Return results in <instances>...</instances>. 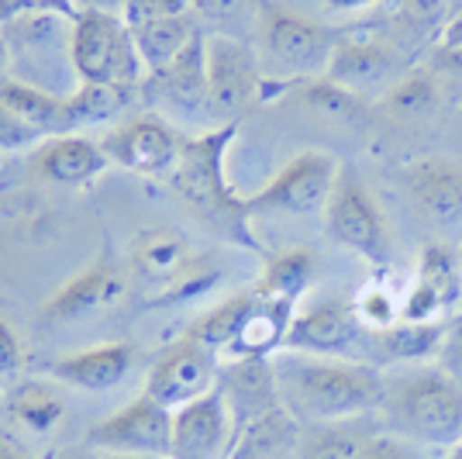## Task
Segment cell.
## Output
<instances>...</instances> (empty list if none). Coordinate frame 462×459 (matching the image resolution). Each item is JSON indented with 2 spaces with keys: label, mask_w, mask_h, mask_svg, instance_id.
Instances as JSON below:
<instances>
[{
  "label": "cell",
  "mask_w": 462,
  "mask_h": 459,
  "mask_svg": "<svg viewBox=\"0 0 462 459\" xmlns=\"http://www.w3.org/2000/svg\"><path fill=\"white\" fill-rule=\"evenodd\" d=\"M249 307H252V290H245V294H235V297L221 301L217 307H211L208 314H200L187 335L200 339L204 345H211L214 352L221 356V352L235 342V335H238V328H242V322H245Z\"/></svg>",
  "instance_id": "cell-30"
},
{
  "label": "cell",
  "mask_w": 462,
  "mask_h": 459,
  "mask_svg": "<svg viewBox=\"0 0 462 459\" xmlns=\"http://www.w3.org/2000/svg\"><path fill=\"white\" fill-rule=\"evenodd\" d=\"M404 73V56L397 52V42L369 32H352L338 35L325 80L363 100V94H386Z\"/></svg>",
  "instance_id": "cell-10"
},
{
  "label": "cell",
  "mask_w": 462,
  "mask_h": 459,
  "mask_svg": "<svg viewBox=\"0 0 462 459\" xmlns=\"http://www.w3.org/2000/svg\"><path fill=\"white\" fill-rule=\"evenodd\" d=\"M217 377H221V356L200 339L183 335L159 352V360L149 370L145 394L162 407L180 411L217 390Z\"/></svg>",
  "instance_id": "cell-9"
},
{
  "label": "cell",
  "mask_w": 462,
  "mask_h": 459,
  "mask_svg": "<svg viewBox=\"0 0 462 459\" xmlns=\"http://www.w3.org/2000/svg\"><path fill=\"white\" fill-rule=\"evenodd\" d=\"M135 94L138 87H125V83H79L66 97V128L69 135H77L79 128L115 121L135 104Z\"/></svg>",
  "instance_id": "cell-22"
},
{
  "label": "cell",
  "mask_w": 462,
  "mask_h": 459,
  "mask_svg": "<svg viewBox=\"0 0 462 459\" xmlns=\"http://www.w3.org/2000/svg\"><path fill=\"white\" fill-rule=\"evenodd\" d=\"M255 14H259V49H263L259 62L266 77H280L287 87L325 77L331 52L338 45V32L270 0H263Z\"/></svg>",
  "instance_id": "cell-4"
},
{
  "label": "cell",
  "mask_w": 462,
  "mask_h": 459,
  "mask_svg": "<svg viewBox=\"0 0 462 459\" xmlns=\"http://www.w3.org/2000/svg\"><path fill=\"white\" fill-rule=\"evenodd\" d=\"M79 14L77 0H0V28L24 18H66Z\"/></svg>",
  "instance_id": "cell-34"
},
{
  "label": "cell",
  "mask_w": 462,
  "mask_h": 459,
  "mask_svg": "<svg viewBox=\"0 0 462 459\" xmlns=\"http://www.w3.org/2000/svg\"><path fill=\"white\" fill-rule=\"evenodd\" d=\"M448 7H452V18H456V14H462V0H448ZM448 18V21H452Z\"/></svg>",
  "instance_id": "cell-48"
},
{
  "label": "cell",
  "mask_w": 462,
  "mask_h": 459,
  "mask_svg": "<svg viewBox=\"0 0 462 459\" xmlns=\"http://www.w3.org/2000/svg\"><path fill=\"white\" fill-rule=\"evenodd\" d=\"M448 322H397V325L373 332V349L383 352L390 363H421L424 356L439 352Z\"/></svg>",
  "instance_id": "cell-26"
},
{
  "label": "cell",
  "mask_w": 462,
  "mask_h": 459,
  "mask_svg": "<svg viewBox=\"0 0 462 459\" xmlns=\"http://www.w3.org/2000/svg\"><path fill=\"white\" fill-rule=\"evenodd\" d=\"M321 221H325L328 239L335 246L356 252L359 259H366L373 267H390V259H393V229L386 221L383 204L373 197L366 180L356 170L342 166Z\"/></svg>",
  "instance_id": "cell-6"
},
{
  "label": "cell",
  "mask_w": 462,
  "mask_h": 459,
  "mask_svg": "<svg viewBox=\"0 0 462 459\" xmlns=\"http://www.w3.org/2000/svg\"><path fill=\"white\" fill-rule=\"evenodd\" d=\"M435 100H439V83H435V73H428V70H407L404 77L383 94V104L397 115L431 111Z\"/></svg>",
  "instance_id": "cell-31"
},
{
  "label": "cell",
  "mask_w": 462,
  "mask_h": 459,
  "mask_svg": "<svg viewBox=\"0 0 462 459\" xmlns=\"http://www.w3.org/2000/svg\"><path fill=\"white\" fill-rule=\"evenodd\" d=\"M352 459H431V449L421 445V442L407 439V436L390 432L383 421H380L376 432L359 445V453Z\"/></svg>",
  "instance_id": "cell-32"
},
{
  "label": "cell",
  "mask_w": 462,
  "mask_h": 459,
  "mask_svg": "<svg viewBox=\"0 0 462 459\" xmlns=\"http://www.w3.org/2000/svg\"><path fill=\"white\" fill-rule=\"evenodd\" d=\"M87 445L100 453H132V456L170 459L173 449V411L152 401L149 394L125 404L117 415L97 421L87 432Z\"/></svg>",
  "instance_id": "cell-11"
},
{
  "label": "cell",
  "mask_w": 462,
  "mask_h": 459,
  "mask_svg": "<svg viewBox=\"0 0 462 459\" xmlns=\"http://www.w3.org/2000/svg\"><path fill=\"white\" fill-rule=\"evenodd\" d=\"M24 366V352H21V339L11 322L0 318V383H11L21 377Z\"/></svg>",
  "instance_id": "cell-38"
},
{
  "label": "cell",
  "mask_w": 462,
  "mask_h": 459,
  "mask_svg": "<svg viewBox=\"0 0 462 459\" xmlns=\"http://www.w3.org/2000/svg\"><path fill=\"white\" fill-rule=\"evenodd\" d=\"M197 32H200V28H197L193 14H180V18L152 21V24L132 28L138 56H142L149 73H152V70H162L166 62H173V59L190 45V39Z\"/></svg>",
  "instance_id": "cell-27"
},
{
  "label": "cell",
  "mask_w": 462,
  "mask_h": 459,
  "mask_svg": "<svg viewBox=\"0 0 462 459\" xmlns=\"http://www.w3.org/2000/svg\"><path fill=\"white\" fill-rule=\"evenodd\" d=\"M445 459H462V442H456L452 449H445Z\"/></svg>",
  "instance_id": "cell-47"
},
{
  "label": "cell",
  "mask_w": 462,
  "mask_h": 459,
  "mask_svg": "<svg viewBox=\"0 0 462 459\" xmlns=\"http://www.w3.org/2000/svg\"><path fill=\"white\" fill-rule=\"evenodd\" d=\"M373 345V332L363 325L352 301H321L293 314L283 349L310 352V356H342L363 360L359 352Z\"/></svg>",
  "instance_id": "cell-13"
},
{
  "label": "cell",
  "mask_w": 462,
  "mask_h": 459,
  "mask_svg": "<svg viewBox=\"0 0 462 459\" xmlns=\"http://www.w3.org/2000/svg\"><path fill=\"white\" fill-rule=\"evenodd\" d=\"M111 166L100 142L87 135H52L32 155V173L52 187H90Z\"/></svg>",
  "instance_id": "cell-19"
},
{
  "label": "cell",
  "mask_w": 462,
  "mask_h": 459,
  "mask_svg": "<svg viewBox=\"0 0 462 459\" xmlns=\"http://www.w3.org/2000/svg\"><path fill=\"white\" fill-rule=\"evenodd\" d=\"M338 173H342V163L331 153H321V149L297 153L263 191L245 197V208L249 214L276 211V214H297V218H325Z\"/></svg>",
  "instance_id": "cell-8"
},
{
  "label": "cell",
  "mask_w": 462,
  "mask_h": 459,
  "mask_svg": "<svg viewBox=\"0 0 462 459\" xmlns=\"http://www.w3.org/2000/svg\"><path fill=\"white\" fill-rule=\"evenodd\" d=\"M249 7L259 11V4H255V0H193V11H197V14H204V18H214V21L242 18Z\"/></svg>",
  "instance_id": "cell-40"
},
{
  "label": "cell",
  "mask_w": 462,
  "mask_h": 459,
  "mask_svg": "<svg viewBox=\"0 0 462 459\" xmlns=\"http://www.w3.org/2000/svg\"><path fill=\"white\" fill-rule=\"evenodd\" d=\"M462 304V259L459 246L431 242L421 249L418 276L401 304L404 322H442V314Z\"/></svg>",
  "instance_id": "cell-16"
},
{
  "label": "cell",
  "mask_w": 462,
  "mask_h": 459,
  "mask_svg": "<svg viewBox=\"0 0 462 459\" xmlns=\"http://www.w3.org/2000/svg\"><path fill=\"white\" fill-rule=\"evenodd\" d=\"M266 100L263 62L242 39L208 35V108L214 125H238L252 104Z\"/></svg>",
  "instance_id": "cell-7"
},
{
  "label": "cell",
  "mask_w": 462,
  "mask_h": 459,
  "mask_svg": "<svg viewBox=\"0 0 462 459\" xmlns=\"http://www.w3.org/2000/svg\"><path fill=\"white\" fill-rule=\"evenodd\" d=\"M125 4H128V0H83V7H97V11H111V14H117V11H125Z\"/></svg>",
  "instance_id": "cell-43"
},
{
  "label": "cell",
  "mask_w": 462,
  "mask_h": 459,
  "mask_svg": "<svg viewBox=\"0 0 462 459\" xmlns=\"http://www.w3.org/2000/svg\"><path fill=\"white\" fill-rule=\"evenodd\" d=\"M135 363V349L128 342H107L94 349H79L73 356H62L56 363L45 366V373L59 383H69L79 390H111L128 377V370Z\"/></svg>",
  "instance_id": "cell-21"
},
{
  "label": "cell",
  "mask_w": 462,
  "mask_h": 459,
  "mask_svg": "<svg viewBox=\"0 0 462 459\" xmlns=\"http://www.w3.org/2000/svg\"><path fill=\"white\" fill-rule=\"evenodd\" d=\"M439 363L462 383V311L445 325V339L439 349Z\"/></svg>",
  "instance_id": "cell-39"
},
{
  "label": "cell",
  "mask_w": 462,
  "mask_h": 459,
  "mask_svg": "<svg viewBox=\"0 0 462 459\" xmlns=\"http://www.w3.org/2000/svg\"><path fill=\"white\" fill-rule=\"evenodd\" d=\"M142 94L159 111L176 115L180 121H211L208 108V35L197 32L190 45L145 77Z\"/></svg>",
  "instance_id": "cell-12"
},
{
  "label": "cell",
  "mask_w": 462,
  "mask_h": 459,
  "mask_svg": "<svg viewBox=\"0 0 462 459\" xmlns=\"http://www.w3.org/2000/svg\"><path fill=\"white\" fill-rule=\"evenodd\" d=\"M73 459H79V456H73Z\"/></svg>",
  "instance_id": "cell-50"
},
{
  "label": "cell",
  "mask_w": 462,
  "mask_h": 459,
  "mask_svg": "<svg viewBox=\"0 0 462 459\" xmlns=\"http://www.w3.org/2000/svg\"><path fill=\"white\" fill-rule=\"evenodd\" d=\"M7 411H11V418L18 421L21 428H28L35 436H45V432H52L59 421H62L66 404H62V398H59L49 383L35 380L14 387V394L7 398Z\"/></svg>",
  "instance_id": "cell-29"
},
{
  "label": "cell",
  "mask_w": 462,
  "mask_h": 459,
  "mask_svg": "<svg viewBox=\"0 0 462 459\" xmlns=\"http://www.w3.org/2000/svg\"><path fill=\"white\" fill-rule=\"evenodd\" d=\"M42 142H45V135L39 128H32L7 104H0V149H28V145H42Z\"/></svg>",
  "instance_id": "cell-37"
},
{
  "label": "cell",
  "mask_w": 462,
  "mask_h": 459,
  "mask_svg": "<svg viewBox=\"0 0 462 459\" xmlns=\"http://www.w3.org/2000/svg\"><path fill=\"white\" fill-rule=\"evenodd\" d=\"M217 390H221V398L228 404L235 432H242L255 418L283 407L280 387H276V373H273V360L225 363L221 366V377H217Z\"/></svg>",
  "instance_id": "cell-20"
},
{
  "label": "cell",
  "mask_w": 462,
  "mask_h": 459,
  "mask_svg": "<svg viewBox=\"0 0 462 459\" xmlns=\"http://www.w3.org/2000/svg\"><path fill=\"white\" fill-rule=\"evenodd\" d=\"M459 259H462V242H459Z\"/></svg>",
  "instance_id": "cell-49"
},
{
  "label": "cell",
  "mask_w": 462,
  "mask_h": 459,
  "mask_svg": "<svg viewBox=\"0 0 462 459\" xmlns=\"http://www.w3.org/2000/svg\"><path fill=\"white\" fill-rule=\"evenodd\" d=\"M79 459H159V456H132V453H100V449H90Z\"/></svg>",
  "instance_id": "cell-45"
},
{
  "label": "cell",
  "mask_w": 462,
  "mask_h": 459,
  "mask_svg": "<svg viewBox=\"0 0 462 459\" xmlns=\"http://www.w3.org/2000/svg\"><path fill=\"white\" fill-rule=\"evenodd\" d=\"M183 138L187 135L176 132L162 115H138L104 135L100 149L111 159V166L138 176H170L183 153Z\"/></svg>",
  "instance_id": "cell-14"
},
{
  "label": "cell",
  "mask_w": 462,
  "mask_h": 459,
  "mask_svg": "<svg viewBox=\"0 0 462 459\" xmlns=\"http://www.w3.org/2000/svg\"><path fill=\"white\" fill-rule=\"evenodd\" d=\"M125 273L115 263H94L87 267L79 276H73L42 304V322L49 325H62V322H77L97 311H107L125 297Z\"/></svg>",
  "instance_id": "cell-18"
},
{
  "label": "cell",
  "mask_w": 462,
  "mask_h": 459,
  "mask_svg": "<svg viewBox=\"0 0 462 459\" xmlns=\"http://www.w3.org/2000/svg\"><path fill=\"white\" fill-rule=\"evenodd\" d=\"M376 425H380V418H373V415L308 425L300 436L297 459H352L359 453V445L376 432Z\"/></svg>",
  "instance_id": "cell-23"
},
{
  "label": "cell",
  "mask_w": 462,
  "mask_h": 459,
  "mask_svg": "<svg viewBox=\"0 0 462 459\" xmlns=\"http://www.w3.org/2000/svg\"><path fill=\"white\" fill-rule=\"evenodd\" d=\"M7 70H11V49H7V39H4V32H0V83H7Z\"/></svg>",
  "instance_id": "cell-44"
},
{
  "label": "cell",
  "mask_w": 462,
  "mask_h": 459,
  "mask_svg": "<svg viewBox=\"0 0 462 459\" xmlns=\"http://www.w3.org/2000/svg\"><path fill=\"white\" fill-rule=\"evenodd\" d=\"M280 401L300 425H325L359 415H376L383 404L386 373L369 360L310 356L280 349L273 356Z\"/></svg>",
  "instance_id": "cell-1"
},
{
  "label": "cell",
  "mask_w": 462,
  "mask_h": 459,
  "mask_svg": "<svg viewBox=\"0 0 462 459\" xmlns=\"http://www.w3.org/2000/svg\"><path fill=\"white\" fill-rule=\"evenodd\" d=\"M0 104H7L18 117H24L32 128H39L45 138L69 135L66 128V97H56L42 87H32L24 80L0 83Z\"/></svg>",
  "instance_id": "cell-25"
},
{
  "label": "cell",
  "mask_w": 462,
  "mask_h": 459,
  "mask_svg": "<svg viewBox=\"0 0 462 459\" xmlns=\"http://www.w3.org/2000/svg\"><path fill=\"white\" fill-rule=\"evenodd\" d=\"M380 421L390 432L428 449H452L462 442V383L442 363H404L386 373Z\"/></svg>",
  "instance_id": "cell-2"
},
{
  "label": "cell",
  "mask_w": 462,
  "mask_h": 459,
  "mask_svg": "<svg viewBox=\"0 0 462 459\" xmlns=\"http://www.w3.org/2000/svg\"><path fill=\"white\" fill-rule=\"evenodd\" d=\"M235 135H238V125H214L204 135L183 138V153L166 180L211 229L228 235L231 242L245 249L259 252V242L249 229L252 214L245 208V197L231 191L228 176H225V155Z\"/></svg>",
  "instance_id": "cell-3"
},
{
  "label": "cell",
  "mask_w": 462,
  "mask_h": 459,
  "mask_svg": "<svg viewBox=\"0 0 462 459\" xmlns=\"http://www.w3.org/2000/svg\"><path fill=\"white\" fill-rule=\"evenodd\" d=\"M0 459H24V453L7 436H0Z\"/></svg>",
  "instance_id": "cell-46"
},
{
  "label": "cell",
  "mask_w": 462,
  "mask_h": 459,
  "mask_svg": "<svg viewBox=\"0 0 462 459\" xmlns=\"http://www.w3.org/2000/svg\"><path fill=\"white\" fill-rule=\"evenodd\" d=\"M180 14H193V0H128L125 11H121V18L128 21V28L180 18Z\"/></svg>",
  "instance_id": "cell-36"
},
{
  "label": "cell",
  "mask_w": 462,
  "mask_h": 459,
  "mask_svg": "<svg viewBox=\"0 0 462 459\" xmlns=\"http://www.w3.org/2000/svg\"><path fill=\"white\" fill-rule=\"evenodd\" d=\"M235 425L221 390L173 411V449L170 459H228Z\"/></svg>",
  "instance_id": "cell-17"
},
{
  "label": "cell",
  "mask_w": 462,
  "mask_h": 459,
  "mask_svg": "<svg viewBox=\"0 0 462 459\" xmlns=\"http://www.w3.org/2000/svg\"><path fill=\"white\" fill-rule=\"evenodd\" d=\"M352 304H356V311H359V318H363V325H366L369 332H383V328L401 322V304H397L380 284L366 287Z\"/></svg>",
  "instance_id": "cell-35"
},
{
  "label": "cell",
  "mask_w": 462,
  "mask_h": 459,
  "mask_svg": "<svg viewBox=\"0 0 462 459\" xmlns=\"http://www.w3.org/2000/svg\"><path fill=\"white\" fill-rule=\"evenodd\" d=\"M314 256L308 249H287L280 256H273L266 263V273L263 280L255 284V290L263 297H273V301H287V304H300V297L310 290V280H314Z\"/></svg>",
  "instance_id": "cell-28"
},
{
  "label": "cell",
  "mask_w": 462,
  "mask_h": 459,
  "mask_svg": "<svg viewBox=\"0 0 462 459\" xmlns=\"http://www.w3.org/2000/svg\"><path fill=\"white\" fill-rule=\"evenodd\" d=\"M407 197L421 221L445 239L462 242V166L445 155H421L404 173Z\"/></svg>",
  "instance_id": "cell-15"
},
{
  "label": "cell",
  "mask_w": 462,
  "mask_h": 459,
  "mask_svg": "<svg viewBox=\"0 0 462 459\" xmlns=\"http://www.w3.org/2000/svg\"><path fill=\"white\" fill-rule=\"evenodd\" d=\"M331 11H359V7H369L376 0H325Z\"/></svg>",
  "instance_id": "cell-42"
},
{
  "label": "cell",
  "mask_w": 462,
  "mask_h": 459,
  "mask_svg": "<svg viewBox=\"0 0 462 459\" xmlns=\"http://www.w3.org/2000/svg\"><path fill=\"white\" fill-rule=\"evenodd\" d=\"M69 59L79 83L138 87L145 70L128 21L97 7H79V14L69 21Z\"/></svg>",
  "instance_id": "cell-5"
},
{
  "label": "cell",
  "mask_w": 462,
  "mask_h": 459,
  "mask_svg": "<svg viewBox=\"0 0 462 459\" xmlns=\"http://www.w3.org/2000/svg\"><path fill=\"white\" fill-rule=\"evenodd\" d=\"M397 7V18L407 24V32H418V35H442L448 18H452V7L448 0H393Z\"/></svg>",
  "instance_id": "cell-33"
},
{
  "label": "cell",
  "mask_w": 462,
  "mask_h": 459,
  "mask_svg": "<svg viewBox=\"0 0 462 459\" xmlns=\"http://www.w3.org/2000/svg\"><path fill=\"white\" fill-rule=\"evenodd\" d=\"M293 459H297V456H293Z\"/></svg>",
  "instance_id": "cell-51"
},
{
  "label": "cell",
  "mask_w": 462,
  "mask_h": 459,
  "mask_svg": "<svg viewBox=\"0 0 462 459\" xmlns=\"http://www.w3.org/2000/svg\"><path fill=\"white\" fill-rule=\"evenodd\" d=\"M439 45H445V49H459L462 52V14H456V18L445 24V32L439 35Z\"/></svg>",
  "instance_id": "cell-41"
},
{
  "label": "cell",
  "mask_w": 462,
  "mask_h": 459,
  "mask_svg": "<svg viewBox=\"0 0 462 459\" xmlns=\"http://www.w3.org/2000/svg\"><path fill=\"white\" fill-rule=\"evenodd\" d=\"M190 249H187V239L180 231L170 229H155L145 231L135 239V252H132V263L138 273H145L149 280L170 287L183 269L190 267Z\"/></svg>",
  "instance_id": "cell-24"
}]
</instances>
